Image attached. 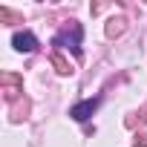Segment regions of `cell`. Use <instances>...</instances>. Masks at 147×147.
<instances>
[{"label":"cell","mask_w":147,"mask_h":147,"mask_svg":"<svg viewBox=\"0 0 147 147\" xmlns=\"http://www.w3.org/2000/svg\"><path fill=\"white\" fill-rule=\"evenodd\" d=\"M81 38H84V32H81V26H72V32L66 29V32H61V35H55V46H63V49H72L75 55H81Z\"/></svg>","instance_id":"cell-1"},{"label":"cell","mask_w":147,"mask_h":147,"mask_svg":"<svg viewBox=\"0 0 147 147\" xmlns=\"http://www.w3.org/2000/svg\"><path fill=\"white\" fill-rule=\"evenodd\" d=\"M98 104H101V98H87V101H78L75 107L69 110V115L75 118V121H87V118L98 110Z\"/></svg>","instance_id":"cell-2"},{"label":"cell","mask_w":147,"mask_h":147,"mask_svg":"<svg viewBox=\"0 0 147 147\" xmlns=\"http://www.w3.org/2000/svg\"><path fill=\"white\" fill-rule=\"evenodd\" d=\"M12 46H15L18 52H35V49H38V38H35L32 32H15V35H12Z\"/></svg>","instance_id":"cell-3"},{"label":"cell","mask_w":147,"mask_h":147,"mask_svg":"<svg viewBox=\"0 0 147 147\" xmlns=\"http://www.w3.org/2000/svg\"><path fill=\"white\" fill-rule=\"evenodd\" d=\"M55 66H58V72H63V75H66V72H72V69H69V63H66V61H61V58H55Z\"/></svg>","instance_id":"cell-4"}]
</instances>
